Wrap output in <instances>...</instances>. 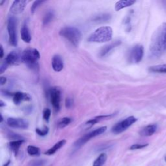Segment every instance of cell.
Here are the masks:
<instances>
[{
    "label": "cell",
    "instance_id": "obj_20",
    "mask_svg": "<svg viewBox=\"0 0 166 166\" xmlns=\"http://www.w3.org/2000/svg\"><path fill=\"white\" fill-rule=\"evenodd\" d=\"M66 140L59 141L57 143H55V144L51 148L49 149V150L44 153V154H46V155H53V154H54L58 150H59L60 148H62L66 144Z\"/></svg>",
    "mask_w": 166,
    "mask_h": 166
},
{
    "label": "cell",
    "instance_id": "obj_23",
    "mask_svg": "<svg viewBox=\"0 0 166 166\" xmlns=\"http://www.w3.org/2000/svg\"><path fill=\"white\" fill-rule=\"evenodd\" d=\"M107 155L105 153H101L94 161L92 166H103L107 162Z\"/></svg>",
    "mask_w": 166,
    "mask_h": 166
},
{
    "label": "cell",
    "instance_id": "obj_13",
    "mask_svg": "<svg viewBox=\"0 0 166 166\" xmlns=\"http://www.w3.org/2000/svg\"><path fill=\"white\" fill-rule=\"evenodd\" d=\"M121 43V40H115L112 43H110L108 45H106L104 46L101 50L100 51V53H99V56L101 57H104L108 55L110 53H111L114 49H115L116 47H118L119 46Z\"/></svg>",
    "mask_w": 166,
    "mask_h": 166
},
{
    "label": "cell",
    "instance_id": "obj_25",
    "mask_svg": "<svg viewBox=\"0 0 166 166\" xmlns=\"http://www.w3.org/2000/svg\"><path fill=\"white\" fill-rule=\"evenodd\" d=\"M27 151L30 156H39L40 154V149L33 145H29L27 147Z\"/></svg>",
    "mask_w": 166,
    "mask_h": 166
},
{
    "label": "cell",
    "instance_id": "obj_5",
    "mask_svg": "<svg viewBox=\"0 0 166 166\" xmlns=\"http://www.w3.org/2000/svg\"><path fill=\"white\" fill-rule=\"evenodd\" d=\"M9 41L11 46L16 47L18 45L17 20L14 16L9 17L7 22Z\"/></svg>",
    "mask_w": 166,
    "mask_h": 166
},
{
    "label": "cell",
    "instance_id": "obj_9",
    "mask_svg": "<svg viewBox=\"0 0 166 166\" xmlns=\"http://www.w3.org/2000/svg\"><path fill=\"white\" fill-rule=\"evenodd\" d=\"M144 55V48L141 45H136L129 52V61L130 63L137 64L141 61Z\"/></svg>",
    "mask_w": 166,
    "mask_h": 166
},
{
    "label": "cell",
    "instance_id": "obj_2",
    "mask_svg": "<svg viewBox=\"0 0 166 166\" xmlns=\"http://www.w3.org/2000/svg\"><path fill=\"white\" fill-rule=\"evenodd\" d=\"M40 55L36 49L27 48L21 54V62L25 64L30 69L37 71L39 68L38 60L40 59Z\"/></svg>",
    "mask_w": 166,
    "mask_h": 166
},
{
    "label": "cell",
    "instance_id": "obj_35",
    "mask_svg": "<svg viewBox=\"0 0 166 166\" xmlns=\"http://www.w3.org/2000/svg\"><path fill=\"white\" fill-rule=\"evenodd\" d=\"M7 82V78L6 77H1V78H0V83H1V85L3 86L4 85L5 83Z\"/></svg>",
    "mask_w": 166,
    "mask_h": 166
},
{
    "label": "cell",
    "instance_id": "obj_40",
    "mask_svg": "<svg viewBox=\"0 0 166 166\" xmlns=\"http://www.w3.org/2000/svg\"><path fill=\"white\" fill-rule=\"evenodd\" d=\"M164 160H165V162H166V156H165V158H164Z\"/></svg>",
    "mask_w": 166,
    "mask_h": 166
},
{
    "label": "cell",
    "instance_id": "obj_4",
    "mask_svg": "<svg viewBox=\"0 0 166 166\" xmlns=\"http://www.w3.org/2000/svg\"><path fill=\"white\" fill-rule=\"evenodd\" d=\"M59 34L75 47L79 46L82 38V33L81 31L77 27L72 26L63 27L60 31Z\"/></svg>",
    "mask_w": 166,
    "mask_h": 166
},
{
    "label": "cell",
    "instance_id": "obj_33",
    "mask_svg": "<svg viewBox=\"0 0 166 166\" xmlns=\"http://www.w3.org/2000/svg\"><path fill=\"white\" fill-rule=\"evenodd\" d=\"M149 145L147 143L146 144H134L130 146V147L129 148L130 150H137V149H141L143 148H145L146 147H147Z\"/></svg>",
    "mask_w": 166,
    "mask_h": 166
},
{
    "label": "cell",
    "instance_id": "obj_1",
    "mask_svg": "<svg viewBox=\"0 0 166 166\" xmlns=\"http://www.w3.org/2000/svg\"><path fill=\"white\" fill-rule=\"evenodd\" d=\"M166 51V23H163L153 36L150 45L151 57L158 58Z\"/></svg>",
    "mask_w": 166,
    "mask_h": 166
},
{
    "label": "cell",
    "instance_id": "obj_19",
    "mask_svg": "<svg viewBox=\"0 0 166 166\" xmlns=\"http://www.w3.org/2000/svg\"><path fill=\"white\" fill-rule=\"evenodd\" d=\"M136 3L134 0H121L118 1L115 5V10L119 11L124 8L130 7L131 5H134Z\"/></svg>",
    "mask_w": 166,
    "mask_h": 166
},
{
    "label": "cell",
    "instance_id": "obj_34",
    "mask_svg": "<svg viewBox=\"0 0 166 166\" xmlns=\"http://www.w3.org/2000/svg\"><path fill=\"white\" fill-rule=\"evenodd\" d=\"M8 66L9 65L4 61V62L1 65V67H0V72H1V74H3L4 71L6 70Z\"/></svg>",
    "mask_w": 166,
    "mask_h": 166
},
{
    "label": "cell",
    "instance_id": "obj_11",
    "mask_svg": "<svg viewBox=\"0 0 166 166\" xmlns=\"http://www.w3.org/2000/svg\"><path fill=\"white\" fill-rule=\"evenodd\" d=\"M29 2V1H25V0H16L10 8V13L16 15L22 13Z\"/></svg>",
    "mask_w": 166,
    "mask_h": 166
},
{
    "label": "cell",
    "instance_id": "obj_37",
    "mask_svg": "<svg viewBox=\"0 0 166 166\" xmlns=\"http://www.w3.org/2000/svg\"><path fill=\"white\" fill-rule=\"evenodd\" d=\"M4 106H5V104L3 102V101L2 100L1 101H0V107H4Z\"/></svg>",
    "mask_w": 166,
    "mask_h": 166
},
{
    "label": "cell",
    "instance_id": "obj_30",
    "mask_svg": "<svg viewBox=\"0 0 166 166\" xmlns=\"http://www.w3.org/2000/svg\"><path fill=\"white\" fill-rule=\"evenodd\" d=\"M51 114V111L50 109H49V108L44 109L43 112V118L44 120L47 121V122H48L49 120V118H50Z\"/></svg>",
    "mask_w": 166,
    "mask_h": 166
},
{
    "label": "cell",
    "instance_id": "obj_27",
    "mask_svg": "<svg viewBox=\"0 0 166 166\" xmlns=\"http://www.w3.org/2000/svg\"><path fill=\"white\" fill-rule=\"evenodd\" d=\"M71 121H72V119H71V118H68V117L63 118L62 119H60L58 121L57 126L60 129L64 128V127L67 126L69 124H70Z\"/></svg>",
    "mask_w": 166,
    "mask_h": 166
},
{
    "label": "cell",
    "instance_id": "obj_22",
    "mask_svg": "<svg viewBox=\"0 0 166 166\" xmlns=\"http://www.w3.org/2000/svg\"><path fill=\"white\" fill-rule=\"evenodd\" d=\"M110 19H111V15L107 13H103L95 16L92 20L93 22H96V23H104V22L109 21Z\"/></svg>",
    "mask_w": 166,
    "mask_h": 166
},
{
    "label": "cell",
    "instance_id": "obj_31",
    "mask_svg": "<svg viewBox=\"0 0 166 166\" xmlns=\"http://www.w3.org/2000/svg\"><path fill=\"white\" fill-rule=\"evenodd\" d=\"M44 2H45V1H35L34 3H32V6L31 7V13L33 14L35 12V10H36V9L40 6V5H42V3H43Z\"/></svg>",
    "mask_w": 166,
    "mask_h": 166
},
{
    "label": "cell",
    "instance_id": "obj_15",
    "mask_svg": "<svg viewBox=\"0 0 166 166\" xmlns=\"http://www.w3.org/2000/svg\"><path fill=\"white\" fill-rule=\"evenodd\" d=\"M52 67L53 69L57 72H59V71L62 70L64 68V61L60 55H54L52 58Z\"/></svg>",
    "mask_w": 166,
    "mask_h": 166
},
{
    "label": "cell",
    "instance_id": "obj_29",
    "mask_svg": "<svg viewBox=\"0 0 166 166\" xmlns=\"http://www.w3.org/2000/svg\"><path fill=\"white\" fill-rule=\"evenodd\" d=\"M36 134L40 136H46L49 132V128L47 126H44L43 129H36L35 130Z\"/></svg>",
    "mask_w": 166,
    "mask_h": 166
},
{
    "label": "cell",
    "instance_id": "obj_16",
    "mask_svg": "<svg viewBox=\"0 0 166 166\" xmlns=\"http://www.w3.org/2000/svg\"><path fill=\"white\" fill-rule=\"evenodd\" d=\"M114 115H115V114L97 116V117H95V118H93L90 119L89 121H88L86 123L85 125L87 126H88V128H90V127H91L93 125H94L95 124L97 123L98 122H99V121H102L103 119H107L108 118H112V117H113Z\"/></svg>",
    "mask_w": 166,
    "mask_h": 166
},
{
    "label": "cell",
    "instance_id": "obj_28",
    "mask_svg": "<svg viewBox=\"0 0 166 166\" xmlns=\"http://www.w3.org/2000/svg\"><path fill=\"white\" fill-rule=\"evenodd\" d=\"M46 160L43 159L35 160L30 163V166H43L46 164Z\"/></svg>",
    "mask_w": 166,
    "mask_h": 166
},
{
    "label": "cell",
    "instance_id": "obj_18",
    "mask_svg": "<svg viewBox=\"0 0 166 166\" xmlns=\"http://www.w3.org/2000/svg\"><path fill=\"white\" fill-rule=\"evenodd\" d=\"M157 129L156 125H149L141 130L140 134L142 136H151L155 133Z\"/></svg>",
    "mask_w": 166,
    "mask_h": 166
},
{
    "label": "cell",
    "instance_id": "obj_6",
    "mask_svg": "<svg viewBox=\"0 0 166 166\" xmlns=\"http://www.w3.org/2000/svg\"><path fill=\"white\" fill-rule=\"evenodd\" d=\"M107 126H101L100 128L97 129L96 130H94L89 133L86 134V135L83 136L81 138L76 141L75 143H74V147L77 149H79L81 147H82L83 145H85L86 142H88L90 140H91L92 138H95L96 136H98L99 135L102 134L103 133L107 130Z\"/></svg>",
    "mask_w": 166,
    "mask_h": 166
},
{
    "label": "cell",
    "instance_id": "obj_39",
    "mask_svg": "<svg viewBox=\"0 0 166 166\" xmlns=\"http://www.w3.org/2000/svg\"><path fill=\"white\" fill-rule=\"evenodd\" d=\"M5 1H1V2H0V4H1V5H3V3H5Z\"/></svg>",
    "mask_w": 166,
    "mask_h": 166
},
{
    "label": "cell",
    "instance_id": "obj_10",
    "mask_svg": "<svg viewBox=\"0 0 166 166\" xmlns=\"http://www.w3.org/2000/svg\"><path fill=\"white\" fill-rule=\"evenodd\" d=\"M7 125L14 129H26L29 126V122L27 120L18 118H9L7 120Z\"/></svg>",
    "mask_w": 166,
    "mask_h": 166
},
{
    "label": "cell",
    "instance_id": "obj_8",
    "mask_svg": "<svg viewBox=\"0 0 166 166\" xmlns=\"http://www.w3.org/2000/svg\"><path fill=\"white\" fill-rule=\"evenodd\" d=\"M137 119L134 116H130V117L126 118V119L119 121L118 123H116L112 129V132L115 134H118L121 133L126 129H128L129 127L133 125Z\"/></svg>",
    "mask_w": 166,
    "mask_h": 166
},
{
    "label": "cell",
    "instance_id": "obj_7",
    "mask_svg": "<svg viewBox=\"0 0 166 166\" xmlns=\"http://www.w3.org/2000/svg\"><path fill=\"white\" fill-rule=\"evenodd\" d=\"M49 100L55 112H58L60 109L61 102V91L58 88L53 87L48 90Z\"/></svg>",
    "mask_w": 166,
    "mask_h": 166
},
{
    "label": "cell",
    "instance_id": "obj_12",
    "mask_svg": "<svg viewBox=\"0 0 166 166\" xmlns=\"http://www.w3.org/2000/svg\"><path fill=\"white\" fill-rule=\"evenodd\" d=\"M11 96L13 97V101L16 105H19L24 101H30L31 100V97L29 93L21 92H17L12 93Z\"/></svg>",
    "mask_w": 166,
    "mask_h": 166
},
{
    "label": "cell",
    "instance_id": "obj_17",
    "mask_svg": "<svg viewBox=\"0 0 166 166\" xmlns=\"http://www.w3.org/2000/svg\"><path fill=\"white\" fill-rule=\"evenodd\" d=\"M21 38L25 43H30L31 41V35L27 24L25 23L21 29Z\"/></svg>",
    "mask_w": 166,
    "mask_h": 166
},
{
    "label": "cell",
    "instance_id": "obj_24",
    "mask_svg": "<svg viewBox=\"0 0 166 166\" xmlns=\"http://www.w3.org/2000/svg\"><path fill=\"white\" fill-rule=\"evenodd\" d=\"M149 71H151V72L166 73V64L153 66L149 68Z\"/></svg>",
    "mask_w": 166,
    "mask_h": 166
},
{
    "label": "cell",
    "instance_id": "obj_3",
    "mask_svg": "<svg viewBox=\"0 0 166 166\" xmlns=\"http://www.w3.org/2000/svg\"><path fill=\"white\" fill-rule=\"evenodd\" d=\"M113 31L110 27H101L97 29L88 38L89 42L103 43L112 40Z\"/></svg>",
    "mask_w": 166,
    "mask_h": 166
},
{
    "label": "cell",
    "instance_id": "obj_32",
    "mask_svg": "<svg viewBox=\"0 0 166 166\" xmlns=\"http://www.w3.org/2000/svg\"><path fill=\"white\" fill-rule=\"evenodd\" d=\"M74 99L71 97H67L66 99V101H65V105L66 107L67 108H72L74 106Z\"/></svg>",
    "mask_w": 166,
    "mask_h": 166
},
{
    "label": "cell",
    "instance_id": "obj_36",
    "mask_svg": "<svg viewBox=\"0 0 166 166\" xmlns=\"http://www.w3.org/2000/svg\"><path fill=\"white\" fill-rule=\"evenodd\" d=\"M0 49H1V51H0V58H2L4 56V49L2 46H0Z\"/></svg>",
    "mask_w": 166,
    "mask_h": 166
},
{
    "label": "cell",
    "instance_id": "obj_14",
    "mask_svg": "<svg viewBox=\"0 0 166 166\" xmlns=\"http://www.w3.org/2000/svg\"><path fill=\"white\" fill-rule=\"evenodd\" d=\"M20 60L21 61V55L18 51H13L7 55L5 62L8 65H15L17 64Z\"/></svg>",
    "mask_w": 166,
    "mask_h": 166
},
{
    "label": "cell",
    "instance_id": "obj_26",
    "mask_svg": "<svg viewBox=\"0 0 166 166\" xmlns=\"http://www.w3.org/2000/svg\"><path fill=\"white\" fill-rule=\"evenodd\" d=\"M53 17H54V13L52 10H48L43 16V25H47L50 23V22L53 20Z\"/></svg>",
    "mask_w": 166,
    "mask_h": 166
},
{
    "label": "cell",
    "instance_id": "obj_21",
    "mask_svg": "<svg viewBox=\"0 0 166 166\" xmlns=\"http://www.w3.org/2000/svg\"><path fill=\"white\" fill-rule=\"evenodd\" d=\"M24 142H25L24 140L10 141L9 143V147L10 150L15 154V155H17V154L18 153L19 150H20V147Z\"/></svg>",
    "mask_w": 166,
    "mask_h": 166
},
{
    "label": "cell",
    "instance_id": "obj_38",
    "mask_svg": "<svg viewBox=\"0 0 166 166\" xmlns=\"http://www.w3.org/2000/svg\"><path fill=\"white\" fill-rule=\"evenodd\" d=\"M10 160H9V161L6 163V164H4V165L3 166H9V165H10Z\"/></svg>",
    "mask_w": 166,
    "mask_h": 166
}]
</instances>
